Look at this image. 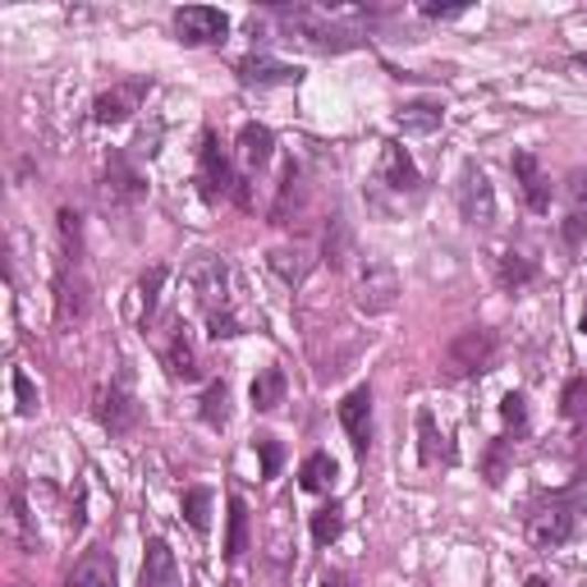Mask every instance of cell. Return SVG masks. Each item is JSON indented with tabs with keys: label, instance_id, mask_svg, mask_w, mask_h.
I'll return each instance as SVG.
<instances>
[{
	"label": "cell",
	"instance_id": "f546056e",
	"mask_svg": "<svg viewBox=\"0 0 587 587\" xmlns=\"http://www.w3.org/2000/svg\"><path fill=\"white\" fill-rule=\"evenodd\" d=\"M184 518H189L198 533H207V523H211V491H202V486L184 491Z\"/></svg>",
	"mask_w": 587,
	"mask_h": 587
},
{
	"label": "cell",
	"instance_id": "8992f818",
	"mask_svg": "<svg viewBox=\"0 0 587 587\" xmlns=\"http://www.w3.org/2000/svg\"><path fill=\"white\" fill-rule=\"evenodd\" d=\"M175 33L184 46H216V42H226L230 19L211 6H184L175 10Z\"/></svg>",
	"mask_w": 587,
	"mask_h": 587
},
{
	"label": "cell",
	"instance_id": "f1b7e54d",
	"mask_svg": "<svg viewBox=\"0 0 587 587\" xmlns=\"http://www.w3.org/2000/svg\"><path fill=\"white\" fill-rule=\"evenodd\" d=\"M303 198V179H298V170H294V161L285 166V179H281V202L271 207V221L275 226H285L290 221V202H298Z\"/></svg>",
	"mask_w": 587,
	"mask_h": 587
},
{
	"label": "cell",
	"instance_id": "5b68a950",
	"mask_svg": "<svg viewBox=\"0 0 587 587\" xmlns=\"http://www.w3.org/2000/svg\"><path fill=\"white\" fill-rule=\"evenodd\" d=\"M459 216L473 230L496 226V189H491L486 170H478V166H469V170H463V179H459Z\"/></svg>",
	"mask_w": 587,
	"mask_h": 587
},
{
	"label": "cell",
	"instance_id": "60d3db41",
	"mask_svg": "<svg viewBox=\"0 0 587 587\" xmlns=\"http://www.w3.org/2000/svg\"><path fill=\"white\" fill-rule=\"evenodd\" d=\"M565 239L569 243H583L587 239V216H569V221H565Z\"/></svg>",
	"mask_w": 587,
	"mask_h": 587
},
{
	"label": "cell",
	"instance_id": "484cf974",
	"mask_svg": "<svg viewBox=\"0 0 587 587\" xmlns=\"http://www.w3.org/2000/svg\"><path fill=\"white\" fill-rule=\"evenodd\" d=\"M202 418L207 427H226L230 422V386L226 381H211L202 395Z\"/></svg>",
	"mask_w": 587,
	"mask_h": 587
},
{
	"label": "cell",
	"instance_id": "ffe728a7",
	"mask_svg": "<svg viewBox=\"0 0 587 587\" xmlns=\"http://www.w3.org/2000/svg\"><path fill=\"white\" fill-rule=\"evenodd\" d=\"M10 533L19 537V546H23V551H38L33 514H28V501H23V482H19V478L10 482Z\"/></svg>",
	"mask_w": 587,
	"mask_h": 587
},
{
	"label": "cell",
	"instance_id": "6da1fadb",
	"mask_svg": "<svg viewBox=\"0 0 587 587\" xmlns=\"http://www.w3.org/2000/svg\"><path fill=\"white\" fill-rule=\"evenodd\" d=\"M275 19H281V28H285V42H298V46H313V51H349V46H358V38L339 33L322 10L294 6V10H275Z\"/></svg>",
	"mask_w": 587,
	"mask_h": 587
},
{
	"label": "cell",
	"instance_id": "d6986e66",
	"mask_svg": "<svg viewBox=\"0 0 587 587\" xmlns=\"http://www.w3.org/2000/svg\"><path fill=\"white\" fill-rule=\"evenodd\" d=\"M285 390H290V381H285L281 367H266V373L253 377L249 399H253V409H258V413H271V409H281V405H285Z\"/></svg>",
	"mask_w": 587,
	"mask_h": 587
},
{
	"label": "cell",
	"instance_id": "8d00e7d4",
	"mask_svg": "<svg viewBox=\"0 0 587 587\" xmlns=\"http://www.w3.org/2000/svg\"><path fill=\"white\" fill-rule=\"evenodd\" d=\"M418 431H422V463H437L441 459V450H437V422H431V413H422L418 418Z\"/></svg>",
	"mask_w": 587,
	"mask_h": 587
},
{
	"label": "cell",
	"instance_id": "74e56055",
	"mask_svg": "<svg viewBox=\"0 0 587 587\" xmlns=\"http://www.w3.org/2000/svg\"><path fill=\"white\" fill-rule=\"evenodd\" d=\"M501 413H505L510 427H523V422H528V399H523L518 390H510V395L501 399Z\"/></svg>",
	"mask_w": 587,
	"mask_h": 587
},
{
	"label": "cell",
	"instance_id": "44dd1931",
	"mask_svg": "<svg viewBox=\"0 0 587 587\" xmlns=\"http://www.w3.org/2000/svg\"><path fill=\"white\" fill-rule=\"evenodd\" d=\"M239 78L266 87V83H290V78H298V70L275 65V60H266V55H249V60H239Z\"/></svg>",
	"mask_w": 587,
	"mask_h": 587
},
{
	"label": "cell",
	"instance_id": "b9f144b4",
	"mask_svg": "<svg viewBox=\"0 0 587 587\" xmlns=\"http://www.w3.org/2000/svg\"><path fill=\"white\" fill-rule=\"evenodd\" d=\"M486 473H491V482H501V473H505V446H496V450H491V459H486Z\"/></svg>",
	"mask_w": 587,
	"mask_h": 587
},
{
	"label": "cell",
	"instance_id": "836d02e7",
	"mask_svg": "<svg viewBox=\"0 0 587 587\" xmlns=\"http://www.w3.org/2000/svg\"><path fill=\"white\" fill-rule=\"evenodd\" d=\"M345 258H349V226L335 216V221L326 226V262L331 266H345Z\"/></svg>",
	"mask_w": 587,
	"mask_h": 587
},
{
	"label": "cell",
	"instance_id": "7dc6e473",
	"mask_svg": "<svg viewBox=\"0 0 587 587\" xmlns=\"http://www.w3.org/2000/svg\"><path fill=\"white\" fill-rule=\"evenodd\" d=\"M19 587H28V583H19Z\"/></svg>",
	"mask_w": 587,
	"mask_h": 587
},
{
	"label": "cell",
	"instance_id": "ee69618b",
	"mask_svg": "<svg viewBox=\"0 0 587 587\" xmlns=\"http://www.w3.org/2000/svg\"><path fill=\"white\" fill-rule=\"evenodd\" d=\"M322 587H354V583H349L345 574H326V578H322Z\"/></svg>",
	"mask_w": 587,
	"mask_h": 587
},
{
	"label": "cell",
	"instance_id": "52a82bcc",
	"mask_svg": "<svg viewBox=\"0 0 587 587\" xmlns=\"http://www.w3.org/2000/svg\"><path fill=\"white\" fill-rule=\"evenodd\" d=\"M574 537V510L569 505H546V510H537L533 518H528V542L533 546H542V551H551V546H565Z\"/></svg>",
	"mask_w": 587,
	"mask_h": 587
},
{
	"label": "cell",
	"instance_id": "4dcf8cb0",
	"mask_svg": "<svg viewBox=\"0 0 587 587\" xmlns=\"http://www.w3.org/2000/svg\"><path fill=\"white\" fill-rule=\"evenodd\" d=\"M339 528H345V514H339V505H326L313 514V542L317 546H331L339 537Z\"/></svg>",
	"mask_w": 587,
	"mask_h": 587
},
{
	"label": "cell",
	"instance_id": "d4e9b609",
	"mask_svg": "<svg viewBox=\"0 0 587 587\" xmlns=\"http://www.w3.org/2000/svg\"><path fill=\"white\" fill-rule=\"evenodd\" d=\"M166 363H170V373H175L179 381H193V377H198V354H193L189 339H184V331H175L170 349H166Z\"/></svg>",
	"mask_w": 587,
	"mask_h": 587
},
{
	"label": "cell",
	"instance_id": "8fae6325",
	"mask_svg": "<svg viewBox=\"0 0 587 587\" xmlns=\"http://www.w3.org/2000/svg\"><path fill=\"white\" fill-rule=\"evenodd\" d=\"M143 175L119 157V151H111L106 157V184H102V193H106V202H138L143 198Z\"/></svg>",
	"mask_w": 587,
	"mask_h": 587
},
{
	"label": "cell",
	"instance_id": "277c9868",
	"mask_svg": "<svg viewBox=\"0 0 587 587\" xmlns=\"http://www.w3.org/2000/svg\"><path fill=\"white\" fill-rule=\"evenodd\" d=\"M189 285H193V294H198V303H202L207 322L230 313V271H226L221 258L202 253V258L189 266Z\"/></svg>",
	"mask_w": 587,
	"mask_h": 587
},
{
	"label": "cell",
	"instance_id": "d6a6232c",
	"mask_svg": "<svg viewBox=\"0 0 587 587\" xmlns=\"http://www.w3.org/2000/svg\"><path fill=\"white\" fill-rule=\"evenodd\" d=\"M560 405H565V418H569V422L587 427V377H578V381H569V386H565Z\"/></svg>",
	"mask_w": 587,
	"mask_h": 587
},
{
	"label": "cell",
	"instance_id": "ab89813d",
	"mask_svg": "<svg viewBox=\"0 0 587 587\" xmlns=\"http://www.w3.org/2000/svg\"><path fill=\"white\" fill-rule=\"evenodd\" d=\"M569 202H574V216H587V170L569 175Z\"/></svg>",
	"mask_w": 587,
	"mask_h": 587
},
{
	"label": "cell",
	"instance_id": "ba28073f",
	"mask_svg": "<svg viewBox=\"0 0 587 587\" xmlns=\"http://www.w3.org/2000/svg\"><path fill=\"white\" fill-rule=\"evenodd\" d=\"M147 97V83H119L111 92H102L97 102H92V115H97V125H125V119L138 111V102Z\"/></svg>",
	"mask_w": 587,
	"mask_h": 587
},
{
	"label": "cell",
	"instance_id": "9a60e30c",
	"mask_svg": "<svg viewBox=\"0 0 587 587\" xmlns=\"http://www.w3.org/2000/svg\"><path fill=\"white\" fill-rule=\"evenodd\" d=\"M143 587H179V565H175V551L151 537L147 555H143Z\"/></svg>",
	"mask_w": 587,
	"mask_h": 587
},
{
	"label": "cell",
	"instance_id": "30bf717a",
	"mask_svg": "<svg viewBox=\"0 0 587 587\" xmlns=\"http://www.w3.org/2000/svg\"><path fill=\"white\" fill-rule=\"evenodd\" d=\"M339 422H345L349 431V441L358 450H367V441H373V390L358 386L345 395V405H339Z\"/></svg>",
	"mask_w": 587,
	"mask_h": 587
},
{
	"label": "cell",
	"instance_id": "7a4b0ae2",
	"mask_svg": "<svg viewBox=\"0 0 587 587\" xmlns=\"http://www.w3.org/2000/svg\"><path fill=\"white\" fill-rule=\"evenodd\" d=\"M491 358H496V335L482 331V326L459 331L446 345V373L450 377H478L491 367Z\"/></svg>",
	"mask_w": 587,
	"mask_h": 587
},
{
	"label": "cell",
	"instance_id": "1f68e13d",
	"mask_svg": "<svg viewBox=\"0 0 587 587\" xmlns=\"http://www.w3.org/2000/svg\"><path fill=\"white\" fill-rule=\"evenodd\" d=\"M271 266L281 271V281L298 285L303 275H307V253H298V249H294V253H290V249H275V253H271Z\"/></svg>",
	"mask_w": 587,
	"mask_h": 587
},
{
	"label": "cell",
	"instance_id": "e0dca14e",
	"mask_svg": "<svg viewBox=\"0 0 587 587\" xmlns=\"http://www.w3.org/2000/svg\"><path fill=\"white\" fill-rule=\"evenodd\" d=\"M97 418H102V427H111V431H129V427L138 422V405H134V395L125 390V381H115V386L102 395Z\"/></svg>",
	"mask_w": 587,
	"mask_h": 587
},
{
	"label": "cell",
	"instance_id": "603a6c76",
	"mask_svg": "<svg viewBox=\"0 0 587 587\" xmlns=\"http://www.w3.org/2000/svg\"><path fill=\"white\" fill-rule=\"evenodd\" d=\"M249 551V505L230 496V533H226V560H239Z\"/></svg>",
	"mask_w": 587,
	"mask_h": 587
},
{
	"label": "cell",
	"instance_id": "bcb514c9",
	"mask_svg": "<svg viewBox=\"0 0 587 587\" xmlns=\"http://www.w3.org/2000/svg\"><path fill=\"white\" fill-rule=\"evenodd\" d=\"M583 335H587V307H583Z\"/></svg>",
	"mask_w": 587,
	"mask_h": 587
},
{
	"label": "cell",
	"instance_id": "ac0fdd59",
	"mask_svg": "<svg viewBox=\"0 0 587 587\" xmlns=\"http://www.w3.org/2000/svg\"><path fill=\"white\" fill-rule=\"evenodd\" d=\"M271 151H275V134L266 125H243L239 129V161L249 170H262L271 161Z\"/></svg>",
	"mask_w": 587,
	"mask_h": 587
},
{
	"label": "cell",
	"instance_id": "4fadbf2b",
	"mask_svg": "<svg viewBox=\"0 0 587 587\" xmlns=\"http://www.w3.org/2000/svg\"><path fill=\"white\" fill-rule=\"evenodd\" d=\"M514 175H518L523 202H528L533 211H551V179H546V170L537 166L533 151H518V157H514Z\"/></svg>",
	"mask_w": 587,
	"mask_h": 587
},
{
	"label": "cell",
	"instance_id": "d590c367",
	"mask_svg": "<svg viewBox=\"0 0 587 587\" xmlns=\"http://www.w3.org/2000/svg\"><path fill=\"white\" fill-rule=\"evenodd\" d=\"M14 399H19V413L23 418L38 413V390H33V381H28V373H14Z\"/></svg>",
	"mask_w": 587,
	"mask_h": 587
},
{
	"label": "cell",
	"instance_id": "3957f363",
	"mask_svg": "<svg viewBox=\"0 0 587 587\" xmlns=\"http://www.w3.org/2000/svg\"><path fill=\"white\" fill-rule=\"evenodd\" d=\"M395 294H399L395 271H390L381 258H363L358 281H354V303H358V313H367V317L390 313V307H395Z\"/></svg>",
	"mask_w": 587,
	"mask_h": 587
},
{
	"label": "cell",
	"instance_id": "4316f807",
	"mask_svg": "<svg viewBox=\"0 0 587 587\" xmlns=\"http://www.w3.org/2000/svg\"><path fill=\"white\" fill-rule=\"evenodd\" d=\"M60 239H65V266H78L83 262V221L78 211H60Z\"/></svg>",
	"mask_w": 587,
	"mask_h": 587
},
{
	"label": "cell",
	"instance_id": "9c48e42d",
	"mask_svg": "<svg viewBox=\"0 0 587 587\" xmlns=\"http://www.w3.org/2000/svg\"><path fill=\"white\" fill-rule=\"evenodd\" d=\"M381 184H386V189H395V193H418L422 189V175H418L413 157L399 143L381 147Z\"/></svg>",
	"mask_w": 587,
	"mask_h": 587
},
{
	"label": "cell",
	"instance_id": "f35d334b",
	"mask_svg": "<svg viewBox=\"0 0 587 587\" xmlns=\"http://www.w3.org/2000/svg\"><path fill=\"white\" fill-rule=\"evenodd\" d=\"M258 454H262V478L281 473V446H275V437H258Z\"/></svg>",
	"mask_w": 587,
	"mask_h": 587
},
{
	"label": "cell",
	"instance_id": "2e32d148",
	"mask_svg": "<svg viewBox=\"0 0 587 587\" xmlns=\"http://www.w3.org/2000/svg\"><path fill=\"white\" fill-rule=\"evenodd\" d=\"M55 294H60V322H78L87 313V281L78 266H60Z\"/></svg>",
	"mask_w": 587,
	"mask_h": 587
},
{
	"label": "cell",
	"instance_id": "5bb4252c",
	"mask_svg": "<svg viewBox=\"0 0 587 587\" xmlns=\"http://www.w3.org/2000/svg\"><path fill=\"white\" fill-rule=\"evenodd\" d=\"M65 587H115V560H111V551H102V546L83 551L78 565L65 578Z\"/></svg>",
	"mask_w": 587,
	"mask_h": 587
},
{
	"label": "cell",
	"instance_id": "7402d4cb",
	"mask_svg": "<svg viewBox=\"0 0 587 587\" xmlns=\"http://www.w3.org/2000/svg\"><path fill=\"white\" fill-rule=\"evenodd\" d=\"M395 125L405 129V134H431V129H441V106H431V102H409L405 111L395 115Z\"/></svg>",
	"mask_w": 587,
	"mask_h": 587
},
{
	"label": "cell",
	"instance_id": "cb8c5ba5",
	"mask_svg": "<svg viewBox=\"0 0 587 587\" xmlns=\"http://www.w3.org/2000/svg\"><path fill=\"white\" fill-rule=\"evenodd\" d=\"M298 482H303V491H326L331 482H335V459L331 454H307L303 459V469H298Z\"/></svg>",
	"mask_w": 587,
	"mask_h": 587
},
{
	"label": "cell",
	"instance_id": "83f0119b",
	"mask_svg": "<svg viewBox=\"0 0 587 587\" xmlns=\"http://www.w3.org/2000/svg\"><path fill=\"white\" fill-rule=\"evenodd\" d=\"M533 275H537V262H533V258H523V253H514V249L501 258V285H505V290L528 285Z\"/></svg>",
	"mask_w": 587,
	"mask_h": 587
},
{
	"label": "cell",
	"instance_id": "7bdbcfd3",
	"mask_svg": "<svg viewBox=\"0 0 587 587\" xmlns=\"http://www.w3.org/2000/svg\"><path fill=\"white\" fill-rule=\"evenodd\" d=\"M422 14H427V19H459L463 6H446V10H441V6H422Z\"/></svg>",
	"mask_w": 587,
	"mask_h": 587
},
{
	"label": "cell",
	"instance_id": "f6af8a7d",
	"mask_svg": "<svg viewBox=\"0 0 587 587\" xmlns=\"http://www.w3.org/2000/svg\"><path fill=\"white\" fill-rule=\"evenodd\" d=\"M523 587H551V578H542V574H533L528 583H523Z\"/></svg>",
	"mask_w": 587,
	"mask_h": 587
},
{
	"label": "cell",
	"instance_id": "e575fe53",
	"mask_svg": "<svg viewBox=\"0 0 587 587\" xmlns=\"http://www.w3.org/2000/svg\"><path fill=\"white\" fill-rule=\"evenodd\" d=\"M161 285H166V266H151L143 281H138V294H143V322L157 313V298H161Z\"/></svg>",
	"mask_w": 587,
	"mask_h": 587
},
{
	"label": "cell",
	"instance_id": "7c38bea8",
	"mask_svg": "<svg viewBox=\"0 0 587 587\" xmlns=\"http://www.w3.org/2000/svg\"><path fill=\"white\" fill-rule=\"evenodd\" d=\"M198 166H202V189H207V198H221V193H230L234 189V170H230V161L221 157V147H216V138L211 134H202V151H198Z\"/></svg>",
	"mask_w": 587,
	"mask_h": 587
}]
</instances>
